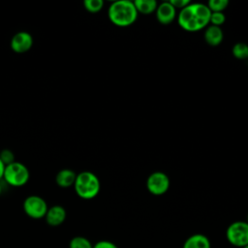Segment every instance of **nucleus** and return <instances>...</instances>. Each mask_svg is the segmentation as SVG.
Listing matches in <instances>:
<instances>
[{
    "mask_svg": "<svg viewBox=\"0 0 248 248\" xmlns=\"http://www.w3.org/2000/svg\"><path fill=\"white\" fill-rule=\"evenodd\" d=\"M109 20L116 26L125 27L133 24L138 17L134 2L120 0L113 2L108 11Z\"/></svg>",
    "mask_w": 248,
    "mask_h": 248,
    "instance_id": "obj_1",
    "label": "nucleus"
},
{
    "mask_svg": "<svg viewBox=\"0 0 248 248\" xmlns=\"http://www.w3.org/2000/svg\"><path fill=\"white\" fill-rule=\"evenodd\" d=\"M73 187L79 198L83 200H91L99 194L101 183L96 174L91 171L84 170L77 173Z\"/></svg>",
    "mask_w": 248,
    "mask_h": 248,
    "instance_id": "obj_2",
    "label": "nucleus"
},
{
    "mask_svg": "<svg viewBox=\"0 0 248 248\" xmlns=\"http://www.w3.org/2000/svg\"><path fill=\"white\" fill-rule=\"evenodd\" d=\"M30 178V171L28 168L20 162L15 161L14 163L5 166L3 179L12 187H22Z\"/></svg>",
    "mask_w": 248,
    "mask_h": 248,
    "instance_id": "obj_3",
    "label": "nucleus"
},
{
    "mask_svg": "<svg viewBox=\"0 0 248 248\" xmlns=\"http://www.w3.org/2000/svg\"><path fill=\"white\" fill-rule=\"evenodd\" d=\"M227 241L233 247L243 248L248 245V223L246 221H234L226 230Z\"/></svg>",
    "mask_w": 248,
    "mask_h": 248,
    "instance_id": "obj_4",
    "label": "nucleus"
},
{
    "mask_svg": "<svg viewBox=\"0 0 248 248\" xmlns=\"http://www.w3.org/2000/svg\"><path fill=\"white\" fill-rule=\"evenodd\" d=\"M24 213L32 219L45 218L48 205L45 199L38 195H30L25 198L22 203Z\"/></svg>",
    "mask_w": 248,
    "mask_h": 248,
    "instance_id": "obj_5",
    "label": "nucleus"
},
{
    "mask_svg": "<svg viewBox=\"0 0 248 248\" xmlns=\"http://www.w3.org/2000/svg\"><path fill=\"white\" fill-rule=\"evenodd\" d=\"M146 187L152 195L161 196L169 190L170 179L166 173L162 171H155L148 176Z\"/></svg>",
    "mask_w": 248,
    "mask_h": 248,
    "instance_id": "obj_6",
    "label": "nucleus"
},
{
    "mask_svg": "<svg viewBox=\"0 0 248 248\" xmlns=\"http://www.w3.org/2000/svg\"><path fill=\"white\" fill-rule=\"evenodd\" d=\"M33 37L26 31H19L16 33L10 42L12 50L16 53H25L33 46Z\"/></svg>",
    "mask_w": 248,
    "mask_h": 248,
    "instance_id": "obj_7",
    "label": "nucleus"
},
{
    "mask_svg": "<svg viewBox=\"0 0 248 248\" xmlns=\"http://www.w3.org/2000/svg\"><path fill=\"white\" fill-rule=\"evenodd\" d=\"M177 20H178V24L187 31L195 32L202 29L197 17L195 16L190 7V4L180 11Z\"/></svg>",
    "mask_w": 248,
    "mask_h": 248,
    "instance_id": "obj_8",
    "label": "nucleus"
},
{
    "mask_svg": "<svg viewBox=\"0 0 248 248\" xmlns=\"http://www.w3.org/2000/svg\"><path fill=\"white\" fill-rule=\"evenodd\" d=\"M67 217L66 209L59 204L52 205L48 207L46 214L45 216V220L47 225L51 227H58L62 225Z\"/></svg>",
    "mask_w": 248,
    "mask_h": 248,
    "instance_id": "obj_9",
    "label": "nucleus"
},
{
    "mask_svg": "<svg viewBox=\"0 0 248 248\" xmlns=\"http://www.w3.org/2000/svg\"><path fill=\"white\" fill-rule=\"evenodd\" d=\"M175 8L170 2H163L156 9L157 19L162 24H170L175 17Z\"/></svg>",
    "mask_w": 248,
    "mask_h": 248,
    "instance_id": "obj_10",
    "label": "nucleus"
},
{
    "mask_svg": "<svg viewBox=\"0 0 248 248\" xmlns=\"http://www.w3.org/2000/svg\"><path fill=\"white\" fill-rule=\"evenodd\" d=\"M182 248H211V242L205 234L194 233L185 239Z\"/></svg>",
    "mask_w": 248,
    "mask_h": 248,
    "instance_id": "obj_11",
    "label": "nucleus"
},
{
    "mask_svg": "<svg viewBox=\"0 0 248 248\" xmlns=\"http://www.w3.org/2000/svg\"><path fill=\"white\" fill-rule=\"evenodd\" d=\"M77 173L71 169H62L55 175V183L60 188H70L74 186Z\"/></svg>",
    "mask_w": 248,
    "mask_h": 248,
    "instance_id": "obj_12",
    "label": "nucleus"
},
{
    "mask_svg": "<svg viewBox=\"0 0 248 248\" xmlns=\"http://www.w3.org/2000/svg\"><path fill=\"white\" fill-rule=\"evenodd\" d=\"M190 7L202 29L210 21L211 11L209 10V8L206 5L202 4V3L190 4Z\"/></svg>",
    "mask_w": 248,
    "mask_h": 248,
    "instance_id": "obj_13",
    "label": "nucleus"
},
{
    "mask_svg": "<svg viewBox=\"0 0 248 248\" xmlns=\"http://www.w3.org/2000/svg\"><path fill=\"white\" fill-rule=\"evenodd\" d=\"M223 37L224 35L222 29L214 25L209 26L204 33V39L206 43L212 46H218L223 41Z\"/></svg>",
    "mask_w": 248,
    "mask_h": 248,
    "instance_id": "obj_14",
    "label": "nucleus"
},
{
    "mask_svg": "<svg viewBox=\"0 0 248 248\" xmlns=\"http://www.w3.org/2000/svg\"><path fill=\"white\" fill-rule=\"evenodd\" d=\"M138 13L151 14L157 9V2L155 0H136L134 2Z\"/></svg>",
    "mask_w": 248,
    "mask_h": 248,
    "instance_id": "obj_15",
    "label": "nucleus"
},
{
    "mask_svg": "<svg viewBox=\"0 0 248 248\" xmlns=\"http://www.w3.org/2000/svg\"><path fill=\"white\" fill-rule=\"evenodd\" d=\"M69 248H93V244L87 237L77 235L70 240Z\"/></svg>",
    "mask_w": 248,
    "mask_h": 248,
    "instance_id": "obj_16",
    "label": "nucleus"
},
{
    "mask_svg": "<svg viewBox=\"0 0 248 248\" xmlns=\"http://www.w3.org/2000/svg\"><path fill=\"white\" fill-rule=\"evenodd\" d=\"M232 54L237 59L248 58V45L244 43H237L232 47Z\"/></svg>",
    "mask_w": 248,
    "mask_h": 248,
    "instance_id": "obj_17",
    "label": "nucleus"
},
{
    "mask_svg": "<svg viewBox=\"0 0 248 248\" xmlns=\"http://www.w3.org/2000/svg\"><path fill=\"white\" fill-rule=\"evenodd\" d=\"M104 2L102 0H84L83 7L89 13H98L103 9Z\"/></svg>",
    "mask_w": 248,
    "mask_h": 248,
    "instance_id": "obj_18",
    "label": "nucleus"
},
{
    "mask_svg": "<svg viewBox=\"0 0 248 248\" xmlns=\"http://www.w3.org/2000/svg\"><path fill=\"white\" fill-rule=\"evenodd\" d=\"M229 5L228 0H210L207 4V7L211 11V13L214 12H222L227 8Z\"/></svg>",
    "mask_w": 248,
    "mask_h": 248,
    "instance_id": "obj_19",
    "label": "nucleus"
},
{
    "mask_svg": "<svg viewBox=\"0 0 248 248\" xmlns=\"http://www.w3.org/2000/svg\"><path fill=\"white\" fill-rule=\"evenodd\" d=\"M0 159H1V161L3 162V164L5 166H8V165H10V164H12L16 161L14 152L12 150L8 149V148L2 149L0 151Z\"/></svg>",
    "mask_w": 248,
    "mask_h": 248,
    "instance_id": "obj_20",
    "label": "nucleus"
},
{
    "mask_svg": "<svg viewBox=\"0 0 248 248\" xmlns=\"http://www.w3.org/2000/svg\"><path fill=\"white\" fill-rule=\"evenodd\" d=\"M226 20L225 15L222 12H214L211 13V16H210V21L212 23V25L214 26H218L220 27Z\"/></svg>",
    "mask_w": 248,
    "mask_h": 248,
    "instance_id": "obj_21",
    "label": "nucleus"
},
{
    "mask_svg": "<svg viewBox=\"0 0 248 248\" xmlns=\"http://www.w3.org/2000/svg\"><path fill=\"white\" fill-rule=\"evenodd\" d=\"M93 248H119V247L112 241L99 240L93 244Z\"/></svg>",
    "mask_w": 248,
    "mask_h": 248,
    "instance_id": "obj_22",
    "label": "nucleus"
},
{
    "mask_svg": "<svg viewBox=\"0 0 248 248\" xmlns=\"http://www.w3.org/2000/svg\"><path fill=\"white\" fill-rule=\"evenodd\" d=\"M170 3L176 9V8H179V9H184L185 7H187L189 4H190V1L188 0H170Z\"/></svg>",
    "mask_w": 248,
    "mask_h": 248,
    "instance_id": "obj_23",
    "label": "nucleus"
},
{
    "mask_svg": "<svg viewBox=\"0 0 248 248\" xmlns=\"http://www.w3.org/2000/svg\"><path fill=\"white\" fill-rule=\"evenodd\" d=\"M4 170H5V165L0 159V180L3 179V174H4Z\"/></svg>",
    "mask_w": 248,
    "mask_h": 248,
    "instance_id": "obj_24",
    "label": "nucleus"
},
{
    "mask_svg": "<svg viewBox=\"0 0 248 248\" xmlns=\"http://www.w3.org/2000/svg\"><path fill=\"white\" fill-rule=\"evenodd\" d=\"M1 194H2V185L0 183V196H1Z\"/></svg>",
    "mask_w": 248,
    "mask_h": 248,
    "instance_id": "obj_25",
    "label": "nucleus"
},
{
    "mask_svg": "<svg viewBox=\"0 0 248 248\" xmlns=\"http://www.w3.org/2000/svg\"><path fill=\"white\" fill-rule=\"evenodd\" d=\"M243 248H248V245H246V246H244Z\"/></svg>",
    "mask_w": 248,
    "mask_h": 248,
    "instance_id": "obj_26",
    "label": "nucleus"
},
{
    "mask_svg": "<svg viewBox=\"0 0 248 248\" xmlns=\"http://www.w3.org/2000/svg\"><path fill=\"white\" fill-rule=\"evenodd\" d=\"M247 223H248V214H247V221H246Z\"/></svg>",
    "mask_w": 248,
    "mask_h": 248,
    "instance_id": "obj_27",
    "label": "nucleus"
}]
</instances>
